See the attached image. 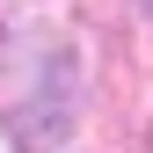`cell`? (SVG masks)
<instances>
[{
    "instance_id": "cell-1",
    "label": "cell",
    "mask_w": 153,
    "mask_h": 153,
    "mask_svg": "<svg viewBox=\"0 0 153 153\" xmlns=\"http://www.w3.org/2000/svg\"><path fill=\"white\" fill-rule=\"evenodd\" d=\"M146 153H153V124H146Z\"/></svg>"
},
{
    "instance_id": "cell-2",
    "label": "cell",
    "mask_w": 153,
    "mask_h": 153,
    "mask_svg": "<svg viewBox=\"0 0 153 153\" xmlns=\"http://www.w3.org/2000/svg\"><path fill=\"white\" fill-rule=\"evenodd\" d=\"M139 7H153V0H139Z\"/></svg>"
}]
</instances>
